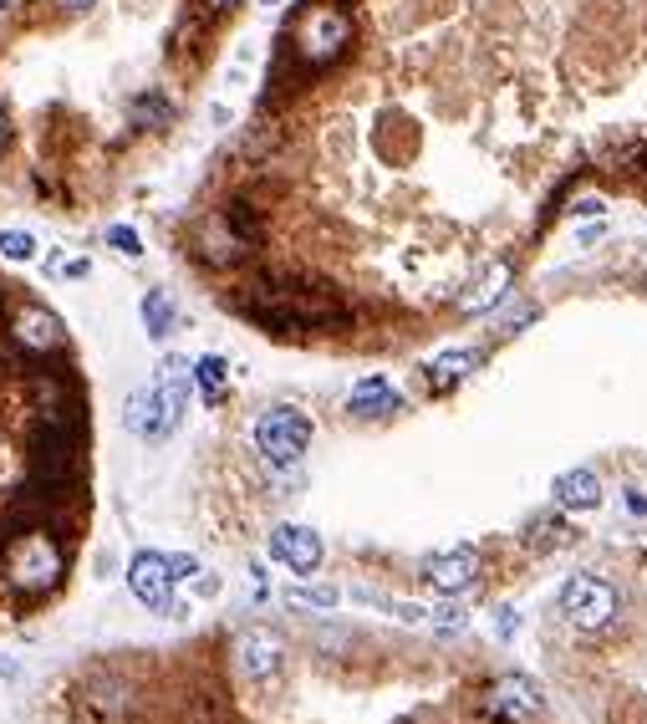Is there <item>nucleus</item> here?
<instances>
[{
    "label": "nucleus",
    "instance_id": "27",
    "mask_svg": "<svg viewBox=\"0 0 647 724\" xmlns=\"http://www.w3.org/2000/svg\"><path fill=\"white\" fill-rule=\"evenodd\" d=\"M0 678H16V664H6V658H0Z\"/></svg>",
    "mask_w": 647,
    "mask_h": 724
},
{
    "label": "nucleus",
    "instance_id": "6",
    "mask_svg": "<svg viewBox=\"0 0 647 724\" xmlns=\"http://www.w3.org/2000/svg\"><path fill=\"white\" fill-rule=\"evenodd\" d=\"M57 577H61L57 541H51V536H26L21 551H16V561H11V581H16V587L41 591V587H51Z\"/></svg>",
    "mask_w": 647,
    "mask_h": 724
},
{
    "label": "nucleus",
    "instance_id": "15",
    "mask_svg": "<svg viewBox=\"0 0 647 724\" xmlns=\"http://www.w3.org/2000/svg\"><path fill=\"white\" fill-rule=\"evenodd\" d=\"M469 373H474V352H439V358L429 362L433 388H454V383H464Z\"/></svg>",
    "mask_w": 647,
    "mask_h": 724
},
{
    "label": "nucleus",
    "instance_id": "21",
    "mask_svg": "<svg viewBox=\"0 0 647 724\" xmlns=\"http://www.w3.org/2000/svg\"><path fill=\"white\" fill-rule=\"evenodd\" d=\"M108 245H112V251H122L128 261H138V255H144V241H138V229H128V225H108Z\"/></svg>",
    "mask_w": 647,
    "mask_h": 724
},
{
    "label": "nucleus",
    "instance_id": "13",
    "mask_svg": "<svg viewBox=\"0 0 647 724\" xmlns=\"http://www.w3.org/2000/svg\"><path fill=\"white\" fill-rule=\"evenodd\" d=\"M347 409L357 413V419H383V413L398 409V388L388 383V378L372 373V378H362V383H352Z\"/></svg>",
    "mask_w": 647,
    "mask_h": 724
},
{
    "label": "nucleus",
    "instance_id": "23",
    "mask_svg": "<svg viewBox=\"0 0 647 724\" xmlns=\"http://www.w3.org/2000/svg\"><path fill=\"white\" fill-rule=\"evenodd\" d=\"M433 617H439V628H444V633L464 628V613H459V607H444V613H433Z\"/></svg>",
    "mask_w": 647,
    "mask_h": 724
},
{
    "label": "nucleus",
    "instance_id": "16",
    "mask_svg": "<svg viewBox=\"0 0 647 724\" xmlns=\"http://www.w3.org/2000/svg\"><path fill=\"white\" fill-rule=\"evenodd\" d=\"M225 378H229V362L215 358V352H204V358L194 362V383H199V393H204L209 403H215L219 393H225Z\"/></svg>",
    "mask_w": 647,
    "mask_h": 724
},
{
    "label": "nucleus",
    "instance_id": "19",
    "mask_svg": "<svg viewBox=\"0 0 647 724\" xmlns=\"http://www.w3.org/2000/svg\"><path fill=\"white\" fill-rule=\"evenodd\" d=\"M174 118V108H168V97L164 92H148V97H138V102H133V123H168Z\"/></svg>",
    "mask_w": 647,
    "mask_h": 724
},
{
    "label": "nucleus",
    "instance_id": "20",
    "mask_svg": "<svg viewBox=\"0 0 647 724\" xmlns=\"http://www.w3.org/2000/svg\"><path fill=\"white\" fill-rule=\"evenodd\" d=\"M0 255H6V261H31L37 241H31L26 229H6V235H0Z\"/></svg>",
    "mask_w": 647,
    "mask_h": 724
},
{
    "label": "nucleus",
    "instance_id": "9",
    "mask_svg": "<svg viewBox=\"0 0 647 724\" xmlns=\"http://www.w3.org/2000/svg\"><path fill=\"white\" fill-rule=\"evenodd\" d=\"M474 577H480V556L469 551V546H454V551L429 556V561H423V581H429L433 591H444V597L469 591L474 587Z\"/></svg>",
    "mask_w": 647,
    "mask_h": 724
},
{
    "label": "nucleus",
    "instance_id": "1",
    "mask_svg": "<svg viewBox=\"0 0 647 724\" xmlns=\"http://www.w3.org/2000/svg\"><path fill=\"white\" fill-rule=\"evenodd\" d=\"M306 444H312V419L301 409L276 403V409H265L261 419H255V449L265 454L271 470H296Z\"/></svg>",
    "mask_w": 647,
    "mask_h": 724
},
{
    "label": "nucleus",
    "instance_id": "2",
    "mask_svg": "<svg viewBox=\"0 0 647 724\" xmlns=\"http://www.w3.org/2000/svg\"><path fill=\"white\" fill-rule=\"evenodd\" d=\"M561 613L581 633H607L617 623V591L601 577H571L561 587Z\"/></svg>",
    "mask_w": 647,
    "mask_h": 724
},
{
    "label": "nucleus",
    "instance_id": "26",
    "mask_svg": "<svg viewBox=\"0 0 647 724\" xmlns=\"http://www.w3.org/2000/svg\"><path fill=\"white\" fill-rule=\"evenodd\" d=\"M57 6H67V11H87V6H97V0H57Z\"/></svg>",
    "mask_w": 647,
    "mask_h": 724
},
{
    "label": "nucleus",
    "instance_id": "24",
    "mask_svg": "<svg viewBox=\"0 0 647 724\" xmlns=\"http://www.w3.org/2000/svg\"><path fill=\"white\" fill-rule=\"evenodd\" d=\"M627 516H647V496H643V490H637V485H633V490H627Z\"/></svg>",
    "mask_w": 647,
    "mask_h": 724
},
{
    "label": "nucleus",
    "instance_id": "30",
    "mask_svg": "<svg viewBox=\"0 0 647 724\" xmlns=\"http://www.w3.org/2000/svg\"><path fill=\"white\" fill-rule=\"evenodd\" d=\"M0 134H6V128H0Z\"/></svg>",
    "mask_w": 647,
    "mask_h": 724
},
{
    "label": "nucleus",
    "instance_id": "10",
    "mask_svg": "<svg viewBox=\"0 0 647 724\" xmlns=\"http://www.w3.org/2000/svg\"><path fill=\"white\" fill-rule=\"evenodd\" d=\"M122 423H128V434L138 439H168L174 434V419L164 413V399H158V388H138L122 409Z\"/></svg>",
    "mask_w": 647,
    "mask_h": 724
},
{
    "label": "nucleus",
    "instance_id": "22",
    "mask_svg": "<svg viewBox=\"0 0 647 724\" xmlns=\"http://www.w3.org/2000/svg\"><path fill=\"white\" fill-rule=\"evenodd\" d=\"M168 577H174V587H179V581L204 577V571H199V561H194V556H168Z\"/></svg>",
    "mask_w": 647,
    "mask_h": 724
},
{
    "label": "nucleus",
    "instance_id": "29",
    "mask_svg": "<svg viewBox=\"0 0 647 724\" xmlns=\"http://www.w3.org/2000/svg\"><path fill=\"white\" fill-rule=\"evenodd\" d=\"M261 6H281V0H261Z\"/></svg>",
    "mask_w": 647,
    "mask_h": 724
},
{
    "label": "nucleus",
    "instance_id": "7",
    "mask_svg": "<svg viewBox=\"0 0 647 724\" xmlns=\"http://www.w3.org/2000/svg\"><path fill=\"white\" fill-rule=\"evenodd\" d=\"M271 556H276L281 567L296 571V577H312V571L322 567L326 546L312 526H276V531H271Z\"/></svg>",
    "mask_w": 647,
    "mask_h": 724
},
{
    "label": "nucleus",
    "instance_id": "8",
    "mask_svg": "<svg viewBox=\"0 0 647 724\" xmlns=\"http://www.w3.org/2000/svg\"><path fill=\"white\" fill-rule=\"evenodd\" d=\"M281 664H286V643L271 628H245L235 638V668L245 678H271V674H281Z\"/></svg>",
    "mask_w": 647,
    "mask_h": 724
},
{
    "label": "nucleus",
    "instance_id": "25",
    "mask_svg": "<svg viewBox=\"0 0 647 724\" xmlns=\"http://www.w3.org/2000/svg\"><path fill=\"white\" fill-rule=\"evenodd\" d=\"M597 209H601V199H576L571 215H597Z\"/></svg>",
    "mask_w": 647,
    "mask_h": 724
},
{
    "label": "nucleus",
    "instance_id": "11",
    "mask_svg": "<svg viewBox=\"0 0 647 724\" xmlns=\"http://www.w3.org/2000/svg\"><path fill=\"white\" fill-rule=\"evenodd\" d=\"M16 342H21L26 352H57L61 348V322L47 312V306H26V312L16 316Z\"/></svg>",
    "mask_w": 647,
    "mask_h": 724
},
{
    "label": "nucleus",
    "instance_id": "4",
    "mask_svg": "<svg viewBox=\"0 0 647 724\" xmlns=\"http://www.w3.org/2000/svg\"><path fill=\"white\" fill-rule=\"evenodd\" d=\"M128 591L148 613H174V577H168V556L138 551L128 561Z\"/></svg>",
    "mask_w": 647,
    "mask_h": 724
},
{
    "label": "nucleus",
    "instance_id": "14",
    "mask_svg": "<svg viewBox=\"0 0 647 724\" xmlns=\"http://www.w3.org/2000/svg\"><path fill=\"white\" fill-rule=\"evenodd\" d=\"M551 496L566 510H591V506H601V480H597V470H566V474H556Z\"/></svg>",
    "mask_w": 647,
    "mask_h": 724
},
{
    "label": "nucleus",
    "instance_id": "28",
    "mask_svg": "<svg viewBox=\"0 0 647 724\" xmlns=\"http://www.w3.org/2000/svg\"><path fill=\"white\" fill-rule=\"evenodd\" d=\"M209 6H215V11H229V6H241V0H209Z\"/></svg>",
    "mask_w": 647,
    "mask_h": 724
},
{
    "label": "nucleus",
    "instance_id": "18",
    "mask_svg": "<svg viewBox=\"0 0 647 724\" xmlns=\"http://www.w3.org/2000/svg\"><path fill=\"white\" fill-rule=\"evenodd\" d=\"M286 603L296 607V613H306V607H316V613H332V607L342 603V591H336V587H291Z\"/></svg>",
    "mask_w": 647,
    "mask_h": 724
},
{
    "label": "nucleus",
    "instance_id": "5",
    "mask_svg": "<svg viewBox=\"0 0 647 724\" xmlns=\"http://www.w3.org/2000/svg\"><path fill=\"white\" fill-rule=\"evenodd\" d=\"M347 41H352V21L342 11H332V6H326V11H312L306 16V26H301V57L316 61V67L332 61V57H342Z\"/></svg>",
    "mask_w": 647,
    "mask_h": 724
},
{
    "label": "nucleus",
    "instance_id": "17",
    "mask_svg": "<svg viewBox=\"0 0 647 724\" xmlns=\"http://www.w3.org/2000/svg\"><path fill=\"white\" fill-rule=\"evenodd\" d=\"M144 326H148V337H168V332H174V302H168V291H148L144 296Z\"/></svg>",
    "mask_w": 647,
    "mask_h": 724
},
{
    "label": "nucleus",
    "instance_id": "12",
    "mask_svg": "<svg viewBox=\"0 0 647 724\" xmlns=\"http://www.w3.org/2000/svg\"><path fill=\"white\" fill-rule=\"evenodd\" d=\"M510 286H516V271L504 266V261H494L490 271H484V281L469 296H459V312H469V316H484V312H494V306L510 296Z\"/></svg>",
    "mask_w": 647,
    "mask_h": 724
},
{
    "label": "nucleus",
    "instance_id": "3",
    "mask_svg": "<svg viewBox=\"0 0 647 724\" xmlns=\"http://www.w3.org/2000/svg\"><path fill=\"white\" fill-rule=\"evenodd\" d=\"M540 710H546V699H540V688L526 674L494 678L490 694H484V714L500 724H530V720H540Z\"/></svg>",
    "mask_w": 647,
    "mask_h": 724
}]
</instances>
